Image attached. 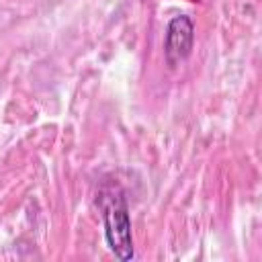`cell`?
<instances>
[{
  "instance_id": "1",
  "label": "cell",
  "mask_w": 262,
  "mask_h": 262,
  "mask_svg": "<svg viewBox=\"0 0 262 262\" xmlns=\"http://www.w3.org/2000/svg\"><path fill=\"white\" fill-rule=\"evenodd\" d=\"M102 217H104V233L108 248L113 254L127 262L133 258V237H131V219L125 194L119 184H108L100 192Z\"/></svg>"
},
{
  "instance_id": "2",
  "label": "cell",
  "mask_w": 262,
  "mask_h": 262,
  "mask_svg": "<svg viewBox=\"0 0 262 262\" xmlns=\"http://www.w3.org/2000/svg\"><path fill=\"white\" fill-rule=\"evenodd\" d=\"M192 45H194V23L186 14L174 16L166 29V41H164L166 61L170 66H178L190 55Z\"/></svg>"
}]
</instances>
